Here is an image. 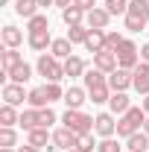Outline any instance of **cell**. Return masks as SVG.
<instances>
[{
	"instance_id": "484cf974",
	"label": "cell",
	"mask_w": 149,
	"mask_h": 152,
	"mask_svg": "<svg viewBox=\"0 0 149 152\" xmlns=\"http://www.w3.org/2000/svg\"><path fill=\"white\" fill-rule=\"evenodd\" d=\"M26 102H29V108H47V105H50V99H47L44 85H41V88H32L29 96H26Z\"/></svg>"
},
{
	"instance_id": "9a60e30c",
	"label": "cell",
	"mask_w": 149,
	"mask_h": 152,
	"mask_svg": "<svg viewBox=\"0 0 149 152\" xmlns=\"http://www.w3.org/2000/svg\"><path fill=\"white\" fill-rule=\"evenodd\" d=\"M108 108H111V114H126L131 108V99L126 91H114L111 99H108Z\"/></svg>"
},
{
	"instance_id": "1f68e13d",
	"label": "cell",
	"mask_w": 149,
	"mask_h": 152,
	"mask_svg": "<svg viewBox=\"0 0 149 152\" xmlns=\"http://www.w3.org/2000/svg\"><path fill=\"white\" fill-rule=\"evenodd\" d=\"M96 146H99V143L93 140V132H88V134H79V137H76V149H79V152H93Z\"/></svg>"
},
{
	"instance_id": "603a6c76",
	"label": "cell",
	"mask_w": 149,
	"mask_h": 152,
	"mask_svg": "<svg viewBox=\"0 0 149 152\" xmlns=\"http://www.w3.org/2000/svg\"><path fill=\"white\" fill-rule=\"evenodd\" d=\"M38 9H41L38 0H15V15H20V18H26V20L35 18Z\"/></svg>"
},
{
	"instance_id": "74e56055",
	"label": "cell",
	"mask_w": 149,
	"mask_h": 152,
	"mask_svg": "<svg viewBox=\"0 0 149 152\" xmlns=\"http://www.w3.org/2000/svg\"><path fill=\"white\" fill-rule=\"evenodd\" d=\"M105 9L111 12V18L114 15H126L129 12V0H105Z\"/></svg>"
},
{
	"instance_id": "8fae6325",
	"label": "cell",
	"mask_w": 149,
	"mask_h": 152,
	"mask_svg": "<svg viewBox=\"0 0 149 152\" xmlns=\"http://www.w3.org/2000/svg\"><path fill=\"white\" fill-rule=\"evenodd\" d=\"M108 88H111V91H129L131 88V70L117 67L114 73H108Z\"/></svg>"
},
{
	"instance_id": "f1b7e54d",
	"label": "cell",
	"mask_w": 149,
	"mask_h": 152,
	"mask_svg": "<svg viewBox=\"0 0 149 152\" xmlns=\"http://www.w3.org/2000/svg\"><path fill=\"white\" fill-rule=\"evenodd\" d=\"M15 123H20V114L15 111V105H0V126H15Z\"/></svg>"
},
{
	"instance_id": "d6986e66",
	"label": "cell",
	"mask_w": 149,
	"mask_h": 152,
	"mask_svg": "<svg viewBox=\"0 0 149 152\" xmlns=\"http://www.w3.org/2000/svg\"><path fill=\"white\" fill-rule=\"evenodd\" d=\"M20 61H23V56H20L18 50H12V47H6V50L0 53V67H3V73H6V76H9L12 67H18Z\"/></svg>"
},
{
	"instance_id": "f35d334b",
	"label": "cell",
	"mask_w": 149,
	"mask_h": 152,
	"mask_svg": "<svg viewBox=\"0 0 149 152\" xmlns=\"http://www.w3.org/2000/svg\"><path fill=\"white\" fill-rule=\"evenodd\" d=\"M96 152H123V146H120L114 137H102L99 146H96Z\"/></svg>"
},
{
	"instance_id": "8d00e7d4",
	"label": "cell",
	"mask_w": 149,
	"mask_h": 152,
	"mask_svg": "<svg viewBox=\"0 0 149 152\" xmlns=\"http://www.w3.org/2000/svg\"><path fill=\"white\" fill-rule=\"evenodd\" d=\"M44 91H47V99H50V102L64 99V91H61V85H58V82H44Z\"/></svg>"
},
{
	"instance_id": "4fadbf2b",
	"label": "cell",
	"mask_w": 149,
	"mask_h": 152,
	"mask_svg": "<svg viewBox=\"0 0 149 152\" xmlns=\"http://www.w3.org/2000/svg\"><path fill=\"white\" fill-rule=\"evenodd\" d=\"M67 108H82L85 102H88V91L85 88H76V85H70L67 91H64V99H61Z\"/></svg>"
},
{
	"instance_id": "681fc988",
	"label": "cell",
	"mask_w": 149,
	"mask_h": 152,
	"mask_svg": "<svg viewBox=\"0 0 149 152\" xmlns=\"http://www.w3.org/2000/svg\"><path fill=\"white\" fill-rule=\"evenodd\" d=\"M64 152H79V149H64Z\"/></svg>"
},
{
	"instance_id": "d4e9b609",
	"label": "cell",
	"mask_w": 149,
	"mask_h": 152,
	"mask_svg": "<svg viewBox=\"0 0 149 152\" xmlns=\"http://www.w3.org/2000/svg\"><path fill=\"white\" fill-rule=\"evenodd\" d=\"M29 79H32V67H29L26 61H20L18 67H12V70H9V82L23 85V82H29Z\"/></svg>"
},
{
	"instance_id": "2e32d148",
	"label": "cell",
	"mask_w": 149,
	"mask_h": 152,
	"mask_svg": "<svg viewBox=\"0 0 149 152\" xmlns=\"http://www.w3.org/2000/svg\"><path fill=\"white\" fill-rule=\"evenodd\" d=\"M0 38H3V44H6V47H12V50H18L20 44H23V32H20L18 26H12V23H6V26H3Z\"/></svg>"
},
{
	"instance_id": "ba28073f",
	"label": "cell",
	"mask_w": 149,
	"mask_h": 152,
	"mask_svg": "<svg viewBox=\"0 0 149 152\" xmlns=\"http://www.w3.org/2000/svg\"><path fill=\"white\" fill-rule=\"evenodd\" d=\"M26 143H32V146H38V149H56L50 129H41V126L32 129V132H26Z\"/></svg>"
},
{
	"instance_id": "8992f818",
	"label": "cell",
	"mask_w": 149,
	"mask_h": 152,
	"mask_svg": "<svg viewBox=\"0 0 149 152\" xmlns=\"http://www.w3.org/2000/svg\"><path fill=\"white\" fill-rule=\"evenodd\" d=\"M93 67L102 70V73H114V70L120 67L117 53H114V50H99V53H93Z\"/></svg>"
},
{
	"instance_id": "30bf717a",
	"label": "cell",
	"mask_w": 149,
	"mask_h": 152,
	"mask_svg": "<svg viewBox=\"0 0 149 152\" xmlns=\"http://www.w3.org/2000/svg\"><path fill=\"white\" fill-rule=\"evenodd\" d=\"M108 20H111V12H108L105 6H96V9H91V12L85 15V23H88L91 29H105Z\"/></svg>"
},
{
	"instance_id": "52a82bcc",
	"label": "cell",
	"mask_w": 149,
	"mask_h": 152,
	"mask_svg": "<svg viewBox=\"0 0 149 152\" xmlns=\"http://www.w3.org/2000/svg\"><path fill=\"white\" fill-rule=\"evenodd\" d=\"M131 88L137 91V94H149V64L146 61H140L134 70H131Z\"/></svg>"
},
{
	"instance_id": "d6a6232c",
	"label": "cell",
	"mask_w": 149,
	"mask_h": 152,
	"mask_svg": "<svg viewBox=\"0 0 149 152\" xmlns=\"http://www.w3.org/2000/svg\"><path fill=\"white\" fill-rule=\"evenodd\" d=\"M126 18V29L129 32H140V29H146L149 18H140V15H123Z\"/></svg>"
},
{
	"instance_id": "83f0119b",
	"label": "cell",
	"mask_w": 149,
	"mask_h": 152,
	"mask_svg": "<svg viewBox=\"0 0 149 152\" xmlns=\"http://www.w3.org/2000/svg\"><path fill=\"white\" fill-rule=\"evenodd\" d=\"M23 132H32L38 129V108H26V111H20V123H18Z\"/></svg>"
},
{
	"instance_id": "5b68a950",
	"label": "cell",
	"mask_w": 149,
	"mask_h": 152,
	"mask_svg": "<svg viewBox=\"0 0 149 152\" xmlns=\"http://www.w3.org/2000/svg\"><path fill=\"white\" fill-rule=\"evenodd\" d=\"M93 134H99V137H114L117 134V120H114L111 111H102L93 117Z\"/></svg>"
},
{
	"instance_id": "3957f363",
	"label": "cell",
	"mask_w": 149,
	"mask_h": 152,
	"mask_svg": "<svg viewBox=\"0 0 149 152\" xmlns=\"http://www.w3.org/2000/svg\"><path fill=\"white\" fill-rule=\"evenodd\" d=\"M61 123H64L70 132H76V134L93 132V117H91V114H85L82 108H67L64 117H61Z\"/></svg>"
},
{
	"instance_id": "f546056e",
	"label": "cell",
	"mask_w": 149,
	"mask_h": 152,
	"mask_svg": "<svg viewBox=\"0 0 149 152\" xmlns=\"http://www.w3.org/2000/svg\"><path fill=\"white\" fill-rule=\"evenodd\" d=\"M111 88H108V85H99V88H91V91H88V96H91V102L93 105H102V102H108V99H111Z\"/></svg>"
},
{
	"instance_id": "836d02e7",
	"label": "cell",
	"mask_w": 149,
	"mask_h": 152,
	"mask_svg": "<svg viewBox=\"0 0 149 152\" xmlns=\"http://www.w3.org/2000/svg\"><path fill=\"white\" fill-rule=\"evenodd\" d=\"M15 143H18L15 126H0V146H15Z\"/></svg>"
},
{
	"instance_id": "d590c367",
	"label": "cell",
	"mask_w": 149,
	"mask_h": 152,
	"mask_svg": "<svg viewBox=\"0 0 149 152\" xmlns=\"http://www.w3.org/2000/svg\"><path fill=\"white\" fill-rule=\"evenodd\" d=\"M126 15H140V18H149V0H129V12Z\"/></svg>"
},
{
	"instance_id": "60d3db41",
	"label": "cell",
	"mask_w": 149,
	"mask_h": 152,
	"mask_svg": "<svg viewBox=\"0 0 149 152\" xmlns=\"http://www.w3.org/2000/svg\"><path fill=\"white\" fill-rule=\"evenodd\" d=\"M79 9H85V12H91V9H96V0H73Z\"/></svg>"
},
{
	"instance_id": "ffe728a7",
	"label": "cell",
	"mask_w": 149,
	"mask_h": 152,
	"mask_svg": "<svg viewBox=\"0 0 149 152\" xmlns=\"http://www.w3.org/2000/svg\"><path fill=\"white\" fill-rule=\"evenodd\" d=\"M85 50H88V53H99V50H105V29H91L88 38H85Z\"/></svg>"
},
{
	"instance_id": "7c38bea8",
	"label": "cell",
	"mask_w": 149,
	"mask_h": 152,
	"mask_svg": "<svg viewBox=\"0 0 149 152\" xmlns=\"http://www.w3.org/2000/svg\"><path fill=\"white\" fill-rule=\"evenodd\" d=\"M76 137H79L76 132H70L67 126H61V129L53 132V143H56V149H76Z\"/></svg>"
},
{
	"instance_id": "6da1fadb",
	"label": "cell",
	"mask_w": 149,
	"mask_h": 152,
	"mask_svg": "<svg viewBox=\"0 0 149 152\" xmlns=\"http://www.w3.org/2000/svg\"><path fill=\"white\" fill-rule=\"evenodd\" d=\"M143 123H146V111H143V105H140V108L131 105L129 111L120 114V120H117V137H131L134 132L143 129Z\"/></svg>"
},
{
	"instance_id": "5bb4252c",
	"label": "cell",
	"mask_w": 149,
	"mask_h": 152,
	"mask_svg": "<svg viewBox=\"0 0 149 152\" xmlns=\"http://www.w3.org/2000/svg\"><path fill=\"white\" fill-rule=\"evenodd\" d=\"M26 44H29L35 53H44L47 47H53V35H50V29H44V32H29Z\"/></svg>"
},
{
	"instance_id": "cb8c5ba5",
	"label": "cell",
	"mask_w": 149,
	"mask_h": 152,
	"mask_svg": "<svg viewBox=\"0 0 149 152\" xmlns=\"http://www.w3.org/2000/svg\"><path fill=\"white\" fill-rule=\"evenodd\" d=\"M85 15H88V12H85V9H79V6H67V9H61V20H64V23H67V26H76V23H82V20H85Z\"/></svg>"
},
{
	"instance_id": "7a4b0ae2",
	"label": "cell",
	"mask_w": 149,
	"mask_h": 152,
	"mask_svg": "<svg viewBox=\"0 0 149 152\" xmlns=\"http://www.w3.org/2000/svg\"><path fill=\"white\" fill-rule=\"evenodd\" d=\"M35 70L47 82H61L64 79V61H58L53 53H41L38 56V61H35Z\"/></svg>"
},
{
	"instance_id": "e575fe53",
	"label": "cell",
	"mask_w": 149,
	"mask_h": 152,
	"mask_svg": "<svg viewBox=\"0 0 149 152\" xmlns=\"http://www.w3.org/2000/svg\"><path fill=\"white\" fill-rule=\"evenodd\" d=\"M58 117H56V111H53L50 105H47V108H38V126H41V129H50Z\"/></svg>"
},
{
	"instance_id": "7dc6e473",
	"label": "cell",
	"mask_w": 149,
	"mask_h": 152,
	"mask_svg": "<svg viewBox=\"0 0 149 152\" xmlns=\"http://www.w3.org/2000/svg\"><path fill=\"white\" fill-rule=\"evenodd\" d=\"M0 152H18L15 146H0Z\"/></svg>"
},
{
	"instance_id": "7402d4cb",
	"label": "cell",
	"mask_w": 149,
	"mask_h": 152,
	"mask_svg": "<svg viewBox=\"0 0 149 152\" xmlns=\"http://www.w3.org/2000/svg\"><path fill=\"white\" fill-rule=\"evenodd\" d=\"M85 70H88V64H85V58H79V56H70V58H64V76H85Z\"/></svg>"
},
{
	"instance_id": "b9f144b4",
	"label": "cell",
	"mask_w": 149,
	"mask_h": 152,
	"mask_svg": "<svg viewBox=\"0 0 149 152\" xmlns=\"http://www.w3.org/2000/svg\"><path fill=\"white\" fill-rule=\"evenodd\" d=\"M140 61H146V64H149V44L140 47Z\"/></svg>"
},
{
	"instance_id": "c3c4849f",
	"label": "cell",
	"mask_w": 149,
	"mask_h": 152,
	"mask_svg": "<svg viewBox=\"0 0 149 152\" xmlns=\"http://www.w3.org/2000/svg\"><path fill=\"white\" fill-rule=\"evenodd\" d=\"M143 132L149 134V114H146V123H143Z\"/></svg>"
},
{
	"instance_id": "44dd1931",
	"label": "cell",
	"mask_w": 149,
	"mask_h": 152,
	"mask_svg": "<svg viewBox=\"0 0 149 152\" xmlns=\"http://www.w3.org/2000/svg\"><path fill=\"white\" fill-rule=\"evenodd\" d=\"M82 82H85V91H91V88H99V85H108V73H102V70L91 67V70H85Z\"/></svg>"
},
{
	"instance_id": "bcb514c9",
	"label": "cell",
	"mask_w": 149,
	"mask_h": 152,
	"mask_svg": "<svg viewBox=\"0 0 149 152\" xmlns=\"http://www.w3.org/2000/svg\"><path fill=\"white\" fill-rule=\"evenodd\" d=\"M56 0H38V6H53Z\"/></svg>"
},
{
	"instance_id": "7bdbcfd3",
	"label": "cell",
	"mask_w": 149,
	"mask_h": 152,
	"mask_svg": "<svg viewBox=\"0 0 149 152\" xmlns=\"http://www.w3.org/2000/svg\"><path fill=\"white\" fill-rule=\"evenodd\" d=\"M18 152H41V149L32 146V143H23V146H18Z\"/></svg>"
},
{
	"instance_id": "277c9868",
	"label": "cell",
	"mask_w": 149,
	"mask_h": 152,
	"mask_svg": "<svg viewBox=\"0 0 149 152\" xmlns=\"http://www.w3.org/2000/svg\"><path fill=\"white\" fill-rule=\"evenodd\" d=\"M117 61H120V67L123 70H134L137 64H140V47L134 44V41H123L120 47H117Z\"/></svg>"
},
{
	"instance_id": "9c48e42d",
	"label": "cell",
	"mask_w": 149,
	"mask_h": 152,
	"mask_svg": "<svg viewBox=\"0 0 149 152\" xmlns=\"http://www.w3.org/2000/svg\"><path fill=\"white\" fill-rule=\"evenodd\" d=\"M29 94H23V85H18V82H6L3 85V102L6 105H23V99H26Z\"/></svg>"
},
{
	"instance_id": "e0dca14e",
	"label": "cell",
	"mask_w": 149,
	"mask_h": 152,
	"mask_svg": "<svg viewBox=\"0 0 149 152\" xmlns=\"http://www.w3.org/2000/svg\"><path fill=\"white\" fill-rule=\"evenodd\" d=\"M126 149L129 152H149V134L140 129V132H134L131 137H126Z\"/></svg>"
},
{
	"instance_id": "ac0fdd59",
	"label": "cell",
	"mask_w": 149,
	"mask_h": 152,
	"mask_svg": "<svg viewBox=\"0 0 149 152\" xmlns=\"http://www.w3.org/2000/svg\"><path fill=\"white\" fill-rule=\"evenodd\" d=\"M50 53H53L58 61L70 58V56H73V44H70V38H53V47H50Z\"/></svg>"
},
{
	"instance_id": "f6af8a7d",
	"label": "cell",
	"mask_w": 149,
	"mask_h": 152,
	"mask_svg": "<svg viewBox=\"0 0 149 152\" xmlns=\"http://www.w3.org/2000/svg\"><path fill=\"white\" fill-rule=\"evenodd\" d=\"M143 111H146V114H149V94H146V96H143Z\"/></svg>"
},
{
	"instance_id": "ab89813d",
	"label": "cell",
	"mask_w": 149,
	"mask_h": 152,
	"mask_svg": "<svg viewBox=\"0 0 149 152\" xmlns=\"http://www.w3.org/2000/svg\"><path fill=\"white\" fill-rule=\"evenodd\" d=\"M123 41H126V38L120 35V32H105V50H114V53H117V47H120Z\"/></svg>"
},
{
	"instance_id": "4316f807",
	"label": "cell",
	"mask_w": 149,
	"mask_h": 152,
	"mask_svg": "<svg viewBox=\"0 0 149 152\" xmlns=\"http://www.w3.org/2000/svg\"><path fill=\"white\" fill-rule=\"evenodd\" d=\"M88 32H91V26H88V23H76V26H67V38H70V44H85Z\"/></svg>"
},
{
	"instance_id": "ee69618b",
	"label": "cell",
	"mask_w": 149,
	"mask_h": 152,
	"mask_svg": "<svg viewBox=\"0 0 149 152\" xmlns=\"http://www.w3.org/2000/svg\"><path fill=\"white\" fill-rule=\"evenodd\" d=\"M56 6H61V9H67V6H73V0H56Z\"/></svg>"
},
{
	"instance_id": "4dcf8cb0",
	"label": "cell",
	"mask_w": 149,
	"mask_h": 152,
	"mask_svg": "<svg viewBox=\"0 0 149 152\" xmlns=\"http://www.w3.org/2000/svg\"><path fill=\"white\" fill-rule=\"evenodd\" d=\"M26 29H29V32H44V29H50L47 15H41V12H38L35 18H29V20H26Z\"/></svg>"
}]
</instances>
